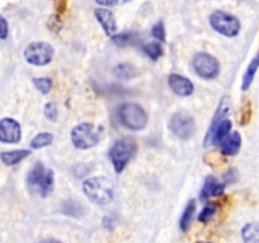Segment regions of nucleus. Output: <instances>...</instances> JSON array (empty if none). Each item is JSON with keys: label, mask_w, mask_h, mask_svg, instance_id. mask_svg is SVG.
I'll list each match as a JSON object with an SVG mask.
<instances>
[{"label": "nucleus", "mask_w": 259, "mask_h": 243, "mask_svg": "<svg viewBox=\"0 0 259 243\" xmlns=\"http://www.w3.org/2000/svg\"><path fill=\"white\" fill-rule=\"evenodd\" d=\"M259 68V53L254 56L250 63L248 65L247 71H245L244 76H243V81H242V90L247 91L248 89L250 88L252 85L253 80H254V76L257 73V70Z\"/></svg>", "instance_id": "f3484780"}, {"label": "nucleus", "mask_w": 259, "mask_h": 243, "mask_svg": "<svg viewBox=\"0 0 259 243\" xmlns=\"http://www.w3.org/2000/svg\"><path fill=\"white\" fill-rule=\"evenodd\" d=\"M53 4H55L56 13L60 15H62L68 8V0H55V2H53Z\"/></svg>", "instance_id": "7c9ffc66"}, {"label": "nucleus", "mask_w": 259, "mask_h": 243, "mask_svg": "<svg viewBox=\"0 0 259 243\" xmlns=\"http://www.w3.org/2000/svg\"><path fill=\"white\" fill-rule=\"evenodd\" d=\"M228 100H229L228 96H224V98L220 100L219 108L217 109L214 116H212L211 123H210L209 129H207L206 137H205V143H204L205 147H209L211 146V144H214V136H215V132H217V128L220 126V123L224 120L225 116L228 115V113H229L230 106H229V101Z\"/></svg>", "instance_id": "9d476101"}, {"label": "nucleus", "mask_w": 259, "mask_h": 243, "mask_svg": "<svg viewBox=\"0 0 259 243\" xmlns=\"http://www.w3.org/2000/svg\"><path fill=\"white\" fill-rule=\"evenodd\" d=\"M100 128L93 123H80L71 131V141L78 149H89L95 147L100 141Z\"/></svg>", "instance_id": "20e7f679"}, {"label": "nucleus", "mask_w": 259, "mask_h": 243, "mask_svg": "<svg viewBox=\"0 0 259 243\" xmlns=\"http://www.w3.org/2000/svg\"><path fill=\"white\" fill-rule=\"evenodd\" d=\"M33 84L37 88V90L42 93L43 95L50 93L51 89H52V80L50 77H34L33 78Z\"/></svg>", "instance_id": "393cba45"}, {"label": "nucleus", "mask_w": 259, "mask_h": 243, "mask_svg": "<svg viewBox=\"0 0 259 243\" xmlns=\"http://www.w3.org/2000/svg\"><path fill=\"white\" fill-rule=\"evenodd\" d=\"M210 25L215 32L225 37H235L240 32V22L235 15L224 10H215L209 18Z\"/></svg>", "instance_id": "423d86ee"}, {"label": "nucleus", "mask_w": 259, "mask_h": 243, "mask_svg": "<svg viewBox=\"0 0 259 243\" xmlns=\"http://www.w3.org/2000/svg\"><path fill=\"white\" fill-rule=\"evenodd\" d=\"M22 138L20 124L13 118H3L0 120V142L18 143Z\"/></svg>", "instance_id": "9b49d317"}, {"label": "nucleus", "mask_w": 259, "mask_h": 243, "mask_svg": "<svg viewBox=\"0 0 259 243\" xmlns=\"http://www.w3.org/2000/svg\"><path fill=\"white\" fill-rule=\"evenodd\" d=\"M168 85L171 90L179 96H190L194 93V84L187 77L177 73L168 76Z\"/></svg>", "instance_id": "f8f14e48"}, {"label": "nucleus", "mask_w": 259, "mask_h": 243, "mask_svg": "<svg viewBox=\"0 0 259 243\" xmlns=\"http://www.w3.org/2000/svg\"><path fill=\"white\" fill-rule=\"evenodd\" d=\"M53 142V134L48 133V132H43V133H38L34 138L30 141V147L33 149H39L43 147L50 146Z\"/></svg>", "instance_id": "4be33fe9"}, {"label": "nucleus", "mask_w": 259, "mask_h": 243, "mask_svg": "<svg viewBox=\"0 0 259 243\" xmlns=\"http://www.w3.org/2000/svg\"><path fill=\"white\" fill-rule=\"evenodd\" d=\"M45 115L48 120L56 122L58 116V110L57 105L55 103H47L45 105Z\"/></svg>", "instance_id": "c85d7f7f"}, {"label": "nucleus", "mask_w": 259, "mask_h": 243, "mask_svg": "<svg viewBox=\"0 0 259 243\" xmlns=\"http://www.w3.org/2000/svg\"><path fill=\"white\" fill-rule=\"evenodd\" d=\"M152 35L161 42H166V30H164L163 22H158L152 28Z\"/></svg>", "instance_id": "cd10ccee"}, {"label": "nucleus", "mask_w": 259, "mask_h": 243, "mask_svg": "<svg viewBox=\"0 0 259 243\" xmlns=\"http://www.w3.org/2000/svg\"><path fill=\"white\" fill-rule=\"evenodd\" d=\"M29 189L39 191L43 197L48 196L55 186V174L53 170L45 169L42 162H37L27 176Z\"/></svg>", "instance_id": "f03ea898"}, {"label": "nucleus", "mask_w": 259, "mask_h": 243, "mask_svg": "<svg viewBox=\"0 0 259 243\" xmlns=\"http://www.w3.org/2000/svg\"><path fill=\"white\" fill-rule=\"evenodd\" d=\"M215 213H217V205L215 204L206 205V207L201 210V213L199 214L197 219H199V222L201 223H207L212 217H214Z\"/></svg>", "instance_id": "bb28decb"}, {"label": "nucleus", "mask_w": 259, "mask_h": 243, "mask_svg": "<svg viewBox=\"0 0 259 243\" xmlns=\"http://www.w3.org/2000/svg\"><path fill=\"white\" fill-rule=\"evenodd\" d=\"M245 242H259V223H248L242 230Z\"/></svg>", "instance_id": "412c9836"}, {"label": "nucleus", "mask_w": 259, "mask_h": 243, "mask_svg": "<svg viewBox=\"0 0 259 243\" xmlns=\"http://www.w3.org/2000/svg\"><path fill=\"white\" fill-rule=\"evenodd\" d=\"M94 14H95L98 22L101 24L103 29L105 30L106 35L111 37V35L115 34L116 30H118V24H116V19L111 10L105 9V8H98V9H95Z\"/></svg>", "instance_id": "ddd939ff"}, {"label": "nucleus", "mask_w": 259, "mask_h": 243, "mask_svg": "<svg viewBox=\"0 0 259 243\" xmlns=\"http://www.w3.org/2000/svg\"><path fill=\"white\" fill-rule=\"evenodd\" d=\"M99 5H103V7H114V5L118 4L120 0H95Z\"/></svg>", "instance_id": "473e14b6"}, {"label": "nucleus", "mask_w": 259, "mask_h": 243, "mask_svg": "<svg viewBox=\"0 0 259 243\" xmlns=\"http://www.w3.org/2000/svg\"><path fill=\"white\" fill-rule=\"evenodd\" d=\"M169 129L180 139H190L195 133L196 124L194 116L186 111H177L169 120Z\"/></svg>", "instance_id": "6e6552de"}, {"label": "nucleus", "mask_w": 259, "mask_h": 243, "mask_svg": "<svg viewBox=\"0 0 259 243\" xmlns=\"http://www.w3.org/2000/svg\"><path fill=\"white\" fill-rule=\"evenodd\" d=\"M137 149H138L137 142L132 138H123L114 143V146L109 151V157H110L115 172L118 174L123 172L128 162L136 156Z\"/></svg>", "instance_id": "7ed1b4c3"}, {"label": "nucleus", "mask_w": 259, "mask_h": 243, "mask_svg": "<svg viewBox=\"0 0 259 243\" xmlns=\"http://www.w3.org/2000/svg\"><path fill=\"white\" fill-rule=\"evenodd\" d=\"M137 71L138 70H137L133 65H131V63H120V65H118L114 68V73H115L116 77L123 78V80L136 77V76L138 75Z\"/></svg>", "instance_id": "aec40b11"}, {"label": "nucleus", "mask_w": 259, "mask_h": 243, "mask_svg": "<svg viewBox=\"0 0 259 243\" xmlns=\"http://www.w3.org/2000/svg\"><path fill=\"white\" fill-rule=\"evenodd\" d=\"M192 66H194L195 72L205 80L215 78L220 72V63L217 60V57L205 52L197 53L195 56Z\"/></svg>", "instance_id": "1a4fd4ad"}, {"label": "nucleus", "mask_w": 259, "mask_h": 243, "mask_svg": "<svg viewBox=\"0 0 259 243\" xmlns=\"http://www.w3.org/2000/svg\"><path fill=\"white\" fill-rule=\"evenodd\" d=\"M86 196L98 205H108L114 199V186L109 179L95 176L86 179L82 184Z\"/></svg>", "instance_id": "f257e3e1"}, {"label": "nucleus", "mask_w": 259, "mask_h": 243, "mask_svg": "<svg viewBox=\"0 0 259 243\" xmlns=\"http://www.w3.org/2000/svg\"><path fill=\"white\" fill-rule=\"evenodd\" d=\"M242 147V136L239 132H233L228 134L222 142H220V151L224 156H235Z\"/></svg>", "instance_id": "4468645a"}, {"label": "nucleus", "mask_w": 259, "mask_h": 243, "mask_svg": "<svg viewBox=\"0 0 259 243\" xmlns=\"http://www.w3.org/2000/svg\"><path fill=\"white\" fill-rule=\"evenodd\" d=\"M143 51L144 53L153 61H157L162 55H163V48H162V46L157 42H151L144 45Z\"/></svg>", "instance_id": "5701e85b"}, {"label": "nucleus", "mask_w": 259, "mask_h": 243, "mask_svg": "<svg viewBox=\"0 0 259 243\" xmlns=\"http://www.w3.org/2000/svg\"><path fill=\"white\" fill-rule=\"evenodd\" d=\"M9 32V25H8L7 19L3 15H0V39H5Z\"/></svg>", "instance_id": "2f4dec72"}, {"label": "nucleus", "mask_w": 259, "mask_h": 243, "mask_svg": "<svg viewBox=\"0 0 259 243\" xmlns=\"http://www.w3.org/2000/svg\"><path fill=\"white\" fill-rule=\"evenodd\" d=\"M111 40L119 47H126V46L134 45L138 40V34L136 32H131V30L115 33L114 35H111Z\"/></svg>", "instance_id": "a211bd4d"}, {"label": "nucleus", "mask_w": 259, "mask_h": 243, "mask_svg": "<svg viewBox=\"0 0 259 243\" xmlns=\"http://www.w3.org/2000/svg\"><path fill=\"white\" fill-rule=\"evenodd\" d=\"M230 131H232V122L229 119H224L215 132L214 143H220L230 133Z\"/></svg>", "instance_id": "b1692460"}, {"label": "nucleus", "mask_w": 259, "mask_h": 243, "mask_svg": "<svg viewBox=\"0 0 259 243\" xmlns=\"http://www.w3.org/2000/svg\"><path fill=\"white\" fill-rule=\"evenodd\" d=\"M225 190V184L218 181V179L215 176H207L205 179L204 187H202L201 192H200V197L202 200H206L211 196H219L224 192Z\"/></svg>", "instance_id": "2eb2a0df"}, {"label": "nucleus", "mask_w": 259, "mask_h": 243, "mask_svg": "<svg viewBox=\"0 0 259 243\" xmlns=\"http://www.w3.org/2000/svg\"><path fill=\"white\" fill-rule=\"evenodd\" d=\"M29 154L30 151H28V149H15V151L3 152L0 154V159L7 166H14V165L19 164L22 159H24L25 157L29 156Z\"/></svg>", "instance_id": "dca6fc26"}, {"label": "nucleus", "mask_w": 259, "mask_h": 243, "mask_svg": "<svg viewBox=\"0 0 259 243\" xmlns=\"http://www.w3.org/2000/svg\"><path fill=\"white\" fill-rule=\"evenodd\" d=\"M252 114H253V109H252V103L249 100H247L244 103V105L242 106L240 109V116L239 120L242 126H245V124L249 123V120L252 119Z\"/></svg>", "instance_id": "a878e982"}, {"label": "nucleus", "mask_w": 259, "mask_h": 243, "mask_svg": "<svg viewBox=\"0 0 259 243\" xmlns=\"http://www.w3.org/2000/svg\"><path fill=\"white\" fill-rule=\"evenodd\" d=\"M48 25H50V28L53 30V32H60V29L62 28L61 15L57 14V13L53 14L52 17L50 18V20H48Z\"/></svg>", "instance_id": "c756f323"}, {"label": "nucleus", "mask_w": 259, "mask_h": 243, "mask_svg": "<svg viewBox=\"0 0 259 243\" xmlns=\"http://www.w3.org/2000/svg\"><path fill=\"white\" fill-rule=\"evenodd\" d=\"M119 116L124 127L132 131H142L148 124V114L136 103H125L120 106Z\"/></svg>", "instance_id": "39448f33"}, {"label": "nucleus", "mask_w": 259, "mask_h": 243, "mask_svg": "<svg viewBox=\"0 0 259 243\" xmlns=\"http://www.w3.org/2000/svg\"><path fill=\"white\" fill-rule=\"evenodd\" d=\"M55 48L47 42H32L25 47L24 58L33 66H46L52 61Z\"/></svg>", "instance_id": "0eeeda50"}, {"label": "nucleus", "mask_w": 259, "mask_h": 243, "mask_svg": "<svg viewBox=\"0 0 259 243\" xmlns=\"http://www.w3.org/2000/svg\"><path fill=\"white\" fill-rule=\"evenodd\" d=\"M195 209H196V202H195V200H191V201H189V204L186 205V208H185L184 210V214H182L181 219H180V228H181L182 232H187L189 228L191 227Z\"/></svg>", "instance_id": "6ab92c4d"}]
</instances>
